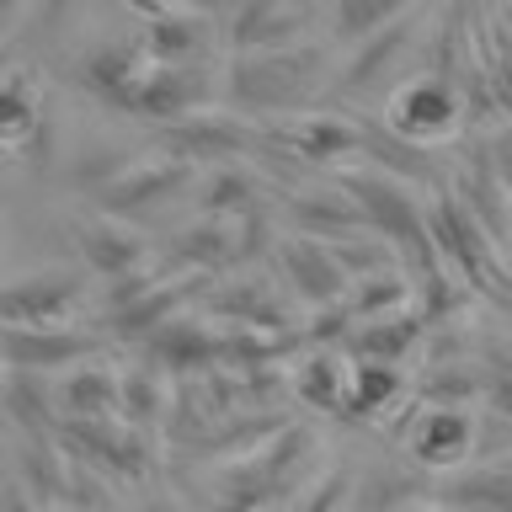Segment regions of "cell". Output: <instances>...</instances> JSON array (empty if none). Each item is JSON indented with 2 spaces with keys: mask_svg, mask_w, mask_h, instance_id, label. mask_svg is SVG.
Wrapping results in <instances>:
<instances>
[{
  "mask_svg": "<svg viewBox=\"0 0 512 512\" xmlns=\"http://www.w3.org/2000/svg\"><path fill=\"white\" fill-rule=\"evenodd\" d=\"M203 22H192V16H160V22L144 27V54L160 59V64H198L203 54Z\"/></svg>",
  "mask_w": 512,
  "mask_h": 512,
  "instance_id": "30bf717a",
  "label": "cell"
},
{
  "mask_svg": "<svg viewBox=\"0 0 512 512\" xmlns=\"http://www.w3.org/2000/svg\"><path fill=\"white\" fill-rule=\"evenodd\" d=\"M48 139V91L27 64L6 70V155L11 160H38Z\"/></svg>",
  "mask_w": 512,
  "mask_h": 512,
  "instance_id": "52a82bcc",
  "label": "cell"
},
{
  "mask_svg": "<svg viewBox=\"0 0 512 512\" xmlns=\"http://www.w3.org/2000/svg\"><path fill=\"white\" fill-rule=\"evenodd\" d=\"M224 102L240 112H262V118H294L310 112V96L326 86V54L304 43L262 48V54H235L224 64Z\"/></svg>",
  "mask_w": 512,
  "mask_h": 512,
  "instance_id": "6da1fadb",
  "label": "cell"
},
{
  "mask_svg": "<svg viewBox=\"0 0 512 512\" xmlns=\"http://www.w3.org/2000/svg\"><path fill=\"white\" fill-rule=\"evenodd\" d=\"M496 16H502V27L512 32V0H496Z\"/></svg>",
  "mask_w": 512,
  "mask_h": 512,
  "instance_id": "5bb4252c",
  "label": "cell"
},
{
  "mask_svg": "<svg viewBox=\"0 0 512 512\" xmlns=\"http://www.w3.org/2000/svg\"><path fill=\"white\" fill-rule=\"evenodd\" d=\"M187 171L192 166L182 155H160V160H144V166H123V171H112V182L102 187V203L123 219L150 214V208L171 203L176 192L187 187Z\"/></svg>",
  "mask_w": 512,
  "mask_h": 512,
  "instance_id": "5b68a950",
  "label": "cell"
},
{
  "mask_svg": "<svg viewBox=\"0 0 512 512\" xmlns=\"http://www.w3.org/2000/svg\"><path fill=\"white\" fill-rule=\"evenodd\" d=\"M256 144H267L272 155L294 160V166H336L363 144V128L331 112H294V118H272L256 128Z\"/></svg>",
  "mask_w": 512,
  "mask_h": 512,
  "instance_id": "3957f363",
  "label": "cell"
},
{
  "mask_svg": "<svg viewBox=\"0 0 512 512\" xmlns=\"http://www.w3.org/2000/svg\"><path fill=\"white\" fill-rule=\"evenodd\" d=\"M310 22V0H240L230 11V48L235 54H262V48L299 43Z\"/></svg>",
  "mask_w": 512,
  "mask_h": 512,
  "instance_id": "8992f818",
  "label": "cell"
},
{
  "mask_svg": "<svg viewBox=\"0 0 512 512\" xmlns=\"http://www.w3.org/2000/svg\"><path fill=\"white\" fill-rule=\"evenodd\" d=\"M454 502L464 512H512V464H480V470L464 464Z\"/></svg>",
  "mask_w": 512,
  "mask_h": 512,
  "instance_id": "8fae6325",
  "label": "cell"
},
{
  "mask_svg": "<svg viewBox=\"0 0 512 512\" xmlns=\"http://www.w3.org/2000/svg\"><path fill=\"white\" fill-rule=\"evenodd\" d=\"M406 454L422 470H464L475 454V416L464 406H427L416 416V427L406 432Z\"/></svg>",
  "mask_w": 512,
  "mask_h": 512,
  "instance_id": "277c9868",
  "label": "cell"
},
{
  "mask_svg": "<svg viewBox=\"0 0 512 512\" xmlns=\"http://www.w3.org/2000/svg\"><path fill=\"white\" fill-rule=\"evenodd\" d=\"M128 11H139L144 22H160V16H171L176 6H182V0H123Z\"/></svg>",
  "mask_w": 512,
  "mask_h": 512,
  "instance_id": "4fadbf2b",
  "label": "cell"
},
{
  "mask_svg": "<svg viewBox=\"0 0 512 512\" xmlns=\"http://www.w3.org/2000/svg\"><path fill=\"white\" fill-rule=\"evenodd\" d=\"M470 118H475L470 91H464L448 70H427V75L400 80L395 96L384 102V123H390V134L406 139L411 150H427V144L454 139Z\"/></svg>",
  "mask_w": 512,
  "mask_h": 512,
  "instance_id": "7a4b0ae2",
  "label": "cell"
},
{
  "mask_svg": "<svg viewBox=\"0 0 512 512\" xmlns=\"http://www.w3.org/2000/svg\"><path fill=\"white\" fill-rule=\"evenodd\" d=\"M416 11V0H331V38L358 48L368 38H379L384 27L406 22Z\"/></svg>",
  "mask_w": 512,
  "mask_h": 512,
  "instance_id": "9c48e42d",
  "label": "cell"
},
{
  "mask_svg": "<svg viewBox=\"0 0 512 512\" xmlns=\"http://www.w3.org/2000/svg\"><path fill=\"white\" fill-rule=\"evenodd\" d=\"M80 299V283L75 278H48V272H38V278H16L6 288V326L16 331H38V326H59V320H70Z\"/></svg>",
  "mask_w": 512,
  "mask_h": 512,
  "instance_id": "ba28073f",
  "label": "cell"
},
{
  "mask_svg": "<svg viewBox=\"0 0 512 512\" xmlns=\"http://www.w3.org/2000/svg\"><path fill=\"white\" fill-rule=\"evenodd\" d=\"M400 395V374L390 363H352V390H347V411L374 416L379 406H390Z\"/></svg>",
  "mask_w": 512,
  "mask_h": 512,
  "instance_id": "7c38bea8",
  "label": "cell"
}]
</instances>
